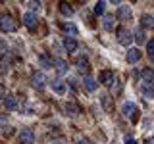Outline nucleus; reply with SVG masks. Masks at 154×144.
I'll use <instances>...</instances> for the list:
<instances>
[{
  "instance_id": "f257e3e1",
  "label": "nucleus",
  "mask_w": 154,
  "mask_h": 144,
  "mask_svg": "<svg viewBox=\"0 0 154 144\" xmlns=\"http://www.w3.org/2000/svg\"><path fill=\"white\" fill-rule=\"evenodd\" d=\"M0 29H2V31H6V33L16 31V29H17L16 19L10 16V14H4V16H0Z\"/></svg>"
},
{
  "instance_id": "f03ea898",
  "label": "nucleus",
  "mask_w": 154,
  "mask_h": 144,
  "mask_svg": "<svg viewBox=\"0 0 154 144\" xmlns=\"http://www.w3.org/2000/svg\"><path fill=\"white\" fill-rule=\"evenodd\" d=\"M46 83H48L46 73H35L31 77V85H33V88H37V90H42L46 86Z\"/></svg>"
},
{
  "instance_id": "7ed1b4c3",
  "label": "nucleus",
  "mask_w": 154,
  "mask_h": 144,
  "mask_svg": "<svg viewBox=\"0 0 154 144\" xmlns=\"http://www.w3.org/2000/svg\"><path fill=\"white\" fill-rule=\"evenodd\" d=\"M123 115L131 117V121H133V123H137L139 112H137V108H135V104H133V102H125V104H123Z\"/></svg>"
},
{
  "instance_id": "20e7f679",
  "label": "nucleus",
  "mask_w": 154,
  "mask_h": 144,
  "mask_svg": "<svg viewBox=\"0 0 154 144\" xmlns=\"http://www.w3.org/2000/svg\"><path fill=\"white\" fill-rule=\"evenodd\" d=\"M118 42H119V44H123V46H129V44L133 42V35L127 31V29L122 27V29L118 31Z\"/></svg>"
},
{
  "instance_id": "39448f33",
  "label": "nucleus",
  "mask_w": 154,
  "mask_h": 144,
  "mask_svg": "<svg viewBox=\"0 0 154 144\" xmlns=\"http://www.w3.org/2000/svg\"><path fill=\"white\" fill-rule=\"evenodd\" d=\"M23 23H25V27H29V29H35L37 25H38V19H37V14L35 12H25L23 14Z\"/></svg>"
},
{
  "instance_id": "423d86ee",
  "label": "nucleus",
  "mask_w": 154,
  "mask_h": 144,
  "mask_svg": "<svg viewBox=\"0 0 154 144\" xmlns=\"http://www.w3.org/2000/svg\"><path fill=\"white\" fill-rule=\"evenodd\" d=\"M17 138H19V144H33L35 142V134H33V131H29V129H23L17 134Z\"/></svg>"
},
{
  "instance_id": "0eeeda50",
  "label": "nucleus",
  "mask_w": 154,
  "mask_h": 144,
  "mask_svg": "<svg viewBox=\"0 0 154 144\" xmlns=\"http://www.w3.org/2000/svg\"><path fill=\"white\" fill-rule=\"evenodd\" d=\"M62 46H64L66 52H69V54H73V52L77 50V40L73 37H66L64 40H62Z\"/></svg>"
},
{
  "instance_id": "6e6552de",
  "label": "nucleus",
  "mask_w": 154,
  "mask_h": 144,
  "mask_svg": "<svg viewBox=\"0 0 154 144\" xmlns=\"http://www.w3.org/2000/svg\"><path fill=\"white\" fill-rule=\"evenodd\" d=\"M50 86H52V90H54L56 94H64L66 90H67V85H66L62 79H54V81L50 83Z\"/></svg>"
},
{
  "instance_id": "1a4fd4ad",
  "label": "nucleus",
  "mask_w": 154,
  "mask_h": 144,
  "mask_svg": "<svg viewBox=\"0 0 154 144\" xmlns=\"http://www.w3.org/2000/svg\"><path fill=\"white\" fill-rule=\"evenodd\" d=\"M141 92L146 96V98H154V85L143 81V83H141Z\"/></svg>"
},
{
  "instance_id": "9d476101",
  "label": "nucleus",
  "mask_w": 154,
  "mask_h": 144,
  "mask_svg": "<svg viewBox=\"0 0 154 144\" xmlns=\"http://www.w3.org/2000/svg\"><path fill=\"white\" fill-rule=\"evenodd\" d=\"M100 83L104 86H112L114 85V73L112 71H102L100 73Z\"/></svg>"
},
{
  "instance_id": "9b49d317",
  "label": "nucleus",
  "mask_w": 154,
  "mask_h": 144,
  "mask_svg": "<svg viewBox=\"0 0 154 144\" xmlns=\"http://www.w3.org/2000/svg\"><path fill=\"white\" fill-rule=\"evenodd\" d=\"M139 60H141V50H139V48H129L127 62H129V64H137Z\"/></svg>"
},
{
  "instance_id": "f8f14e48",
  "label": "nucleus",
  "mask_w": 154,
  "mask_h": 144,
  "mask_svg": "<svg viewBox=\"0 0 154 144\" xmlns=\"http://www.w3.org/2000/svg\"><path fill=\"white\" fill-rule=\"evenodd\" d=\"M77 69H79L81 73H89V69H91V64H89V60H87L85 56L77 58Z\"/></svg>"
},
{
  "instance_id": "ddd939ff",
  "label": "nucleus",
  "mask_w": 154,
  "mask_h": 144,
  "mask_svg": "<svg viewBox=\"0 0 154 144\" xmlns=\"http://www.w3.org/2000/svg\"><path fill=\"white\" fill-rule=\"evenodd\" d=\"M114 25H116V17L114 16H104L102 17V27L106 31H114Z\"/></svg>"
},
{
  "instance_id": "4468645a",
  "label": "nucleus",
  "mask_w": 154,
  "mask_h": 144,
  "mask_svg": "<svg viewBox=\"0 0 154 144\" xmlns=\"http://www.w3.org/2000/svg\"><path fill=\"white\" fill-rule=\"evenodd\" d=\"M58 10H60V14H62V16H66V17H71V16H73V8H71L67 2H60Z\"/></svg>"
},
{
  "instance_id": "2eb2a0df",
  "label": "nucleus",
  "mask_w": 154,
  "mask_h": 144,
  "mask_svg": "<svg viewBox=\"0 0 154 144\" xmlns=\"http://www.w3.org/2000/svg\"><path fill=\"white\" fill-rule=\"evenodd\" d=\"M118 17L122 19V21H129V19H131V8H129V6H122L119 12H118Z\"/></svg>"
},
{
  "instance_id": "dca6fc26",
  "label": "nucleus",
  "mask_w": 154,
  "mask_h": 144,
  "mask_svg": "<svg viewBox=\"0 0 154 144\" xmlns=\"http://www.w3.org/2000/svg\"><path fill=\"white\" fill-rule=\"evenodd\" d=\"M141 25H143V29H154V17L148 16V14L141 16Z\"/></svg>"
},
{
  "instance_id": "f3484780",
  "label": "nucleus",
  "mask_w": 154,
  "mask_h": 144,
  "mask_svg": "<svg viewBox=\"0 0 154 144\" xmlns=\"http://www.w3.org/2000/svg\"><path fill=\"white\" fill-rule=\"evenodd\" d=\"M4 108H6L8 112H14V110L17 108V100L14 98V96H6V98H4Z\"/></svg>"
},
{
  "instance_id": "a211bd4d",
  "label": "nucleus",
  "mask_w": 154,
  "mask_h": 144,
  "mask_svg": "<svg viewBox=\"0 0 154 144\" xmlns=\"http://www.w3.org/2000/svg\"><path fill=\"white\" fill-rule=\"evenodd\" d=\"M83 85H85V88H87V90H89V92H94V90H96V81L93 79V77H89V75H87V77H85V81H83Z\"/></svg>"
},
{
  "instance_id": "6ab92c4d",
  "label": "nucleus",
  "mask_w": 154,
  "mask_h": 144,
  "mask_svg": "<svg viewBox=\"0 0 154 144\" xmlns=\"http://www.w3.org/2000/svg\"><path fill=\"white\" fill-rule=\"evenodd\" d=\"M62 31H64L66 35H69V37L77 35V27L73 25V23H64V25H62Z\"/></svg>"
},
{
  "instance_id": "aec40b11",
  "label": "nucleus",
  "mask_w": 154,
  "mask_h": 144,
  "mask_svg": "<svg viewBox=\"0 0 154 144\" xmlns=\"http://www.w3.org/2000/svg\"><path fill=\"white\" fill-rule=\"evenodd\" d=\"M141 75H143V81H146V83H152L154 81V71L150 69V67H144V69L141 71Z\"/></svg>"
},
{
  "instance_id": "412c9836",
  "label": "nucleus",
  "mask_w": 154,
  "mask_h": 144,
  "mask_svg": "<svg viewBox=\"0 0 154 144\" xmlns=\"http://www.w3.org/2000/svg\"><path fill=\"white\" fill-rule=\"evenodd\" d=\"M54 67H56V71H58L60 75L67 73V64H66L64 60H56V62H54Z\"/></svg>"
},
{
  "instance_id": "4be33fe9",
  "label": "nucleus",
  "mask_w": 154,
  "mask_h": 144,
  "mask_svg": "<svg viewBox=\"0 0 154 144\" xmlns=\"http://www.w3.org/2000/svg\"><path fill=\"white\" fill-rule=\"evenodd\" d=\"M38 64H41L42 67H46V69H48V67H52V65H54V62H52L48 56L42 54V56H38Z\"/></svg>"
},
{
  "instance_id": "5701e85b",
  "label": "nucleus",
  "mask_w": 154,
  "mask_h": 144,
  "mask_svg": "<svg viewBox=\"0 0 154 144\" xmlns=\"http://www.w3.org/2000/svg\"><path fill=\"white\" fill-rule=\"evenodd\" d=\"M66 110H67V113L73 115V117L79 113V108H77V104H73V102H67V104H66Z\"/></svg>"
},
{
  "instance_id": "b1692460",
  "label": "nucleus",
  "mask_w": 154,
  "mask_h": 144,
  "mask_svg": "<svg viewBox=\"0 0 154 144\" xmlns=\"http://www.w3.org/2000/svg\"><path fill=\"white\" fill-rule=\"evenodd\" d=\"M104 10H106V2L100 0V2L94 4V14H96V16H104Z\"/></svg>"
},
{
  "instance_id": "393cba45",
  "label": "nucleus",
  "mask_w": 154,
  "mask_h": 144,
  "mask_svg": "<svg viewBox=\"0 0 154 144\" xmlns=\"http://www.w3.org/2000/svg\"><path fill=\"white\" fill-rule=\"evenodd\" d=\"M135 40H137L139 44H143V42L146 40V35H144V29H137V33H135Z\"/></svg>"
},
{
  "instance_id": "a878e982",
  "label": "nucleus",
  "mask_w": 154,
  "mask_h": 144,
  "mask_svg": "<svg viewBox=\"0 0 154 144\" xmlns=\"http://www.w3.org/2000/svg\"><path fill=\"white\" fill-rule=\"evenodd\" d=\"M100 100H102V108H104V110H112V98H110V96L104 94Z\"/></svg>"
},
{
  "instance_id": "bb28decb",
  "label": "nucleus",
  "mask_w": 154,
  "mask_h": 144,
  "mask_svg": "<svg viewBox=\"0 0 154 144\" xmlns=\"http://www.w3.org/2000/svg\"><path fill=\"white\" fill-rule=\"evenodd\" d=\"M146 52H148V56H154V38L146 42Z\"/></svg>"
},
{
  "instance_id": "cd10ccee",
  "label": "nucleus",
  "mask_w": 154,
  "mask_h": 144,
  "mask_svg": "<svg viewBox=\"0 0 154 144\" xmlns=\"http://www.w3.org/2000/svg\"><path fill=\"white\" fill-rule=\"evenodd\" d=\"M6 50H8L6 40H4V38H0V52H6Z\"/></svg>"
},
{
  "instance_id": "c85d7f7f",
  "label": "nucleus",
  "mask_w": 154,
  "mask_h": 144,
  "mask_svg": "<svg viewBox=\"0 0 154 144\" xmlns=\"http://www.w3.org/2000/svg\"><path fill=\"white\" fill-rule=\"evenodd\" d=\"M6 123H8V117L6 115H0V127H4Z\"/></svg>"
},
{
  "instance_id": "c756f323",
  "label": "nucleus",
  "mask_w": 154,
  "mask_h": 144,
  "mask_svg": "<svg viewBox=\"0 0 154 144\" xmlns=\"http://www.w3.org/2000/svg\"><path fill=\"white\" fill-rule=\"evenodd\" d=\"M29 6H31L33 10H38V8H41V4H38V2H29Z\"/></svg>"
},
{
  "instance_id": "7c9ffc66",
  "label": "nucleus",
  "mask_w": 154,
  "mask_h": 144,
  "mask_svg": "<svg viewBox=\"0 0 154 144\" xmlns=\"http://www.w3.org/2000/svg\"><path fill=\"white\" fill-rule=\"evenodd\" d=\"M144 144H154V136H148L146 140H144Z\"/></svg>"
},
{
  "instance_id": "2f4dec72",
  "label": "nucleus",
  "mask_w": 154,
  "mask_h": 144,
  "mask_svg": "<svg viewBox=\"0 0 154 144\" xmlns=\"http://www.w3.org/2000/svg\"><path fill=\"white\" fill-rule=\"evenodd\" d=\"M75 144H91V142H89V140H87V138H81V140H77Z\"/></svg>"
},
{
  "instance_id": "473e14b6",
  "label": "nucleus",
  "mask_w": 154,
  "mask_h": 144,
  "mask_svg": "<svg viewBox=\"0 0 154 144\" xmlns=\"http://www.w3.org/2000/svg\"><path fill=\"white\" fill-rule=\"evenodd\" d=\"M127 144H137V142H135L133 138H127Z\"/></svg>"
},
{
  "instance_id": "72a5a7b5",
  "label": "nucleus",
  "mask_w": 154,
  "mask_h": 144,
  "mask_svg": "<svg viewBox=\"0 0 154 144\" xmlns=\"http://www.w3.org/2000/svg\"><path fill=\"white\" fill-rule=\"evenodd\" d=\"M0 96H4V86L0 85Z\"/></svg>"
},
{
  "instance_id": "f704fd0d",
  "label": "nucleus",
  "mask_w": 154,
  "mask_h": 144,
  "mask_svg": "<svg viewBox=\"0 0 154 144\" xmlns=\"http://www.w3.org/2000/svg\"><path fill=\"white\" fill-rule=\"evenodd\" d=\"M150 60H152V62H154V56H150Z\"/></svg>"
},
{
  "instance_id": "c9c22d12",
  "label": "nucleus",
  "mask_w": 154,
  "mask_h": 144,
  "mask_svg": "<svg viewBox=\"0 0 154 144\" xmlns=\"http://www.w3.org/2000/svg\"><path fill=\"white\" fill-rule=\"evenodd\" d=\"M54 144H60V142H54Z\"/></svg>"
}]
</instances>
